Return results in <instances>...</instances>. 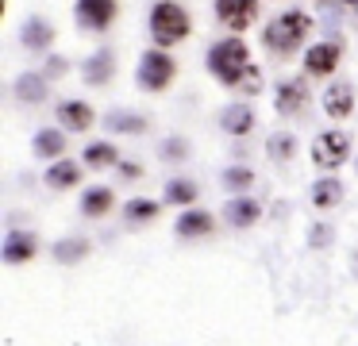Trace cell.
<instances>
[{"label": "cell", "mask_w": 358, "mask_h": 346, "mask_svg": "<svg viewBox=\"0 0 358 346\" xmlns=\"http://www.w3.org/2000/svg\"><path fill=\"white\" fill-rule=\"evenodd\" d=\"M208 69L220 77L224 85H239L250 73V54L239 38H224L208 50Z\"/></svg>", "instance_id": "cell-1"}, {"label": "cell", "mask_w": 358, "mask_h": 346, "mask_svg": "<svg viewBox=\"0 0 358 346\" xmlns=\"http://www.w3.org/2000/svg\"><path fill=\"white\" fill-rule=\"evenodd\" d=\"M308 31H312V23L304 12H285L281 20H273L270 27H266V46H270L273 54H293L296 46L304 43Z\"/></svg>", "instance_id": "cell-2"}, {"label": "cell", "mask_w": 358, "mask_h": 346, "mask_svg": "<svg viewBox=\"0 0 358 346\" xmlns=\"http://www.w3.org/2000/svg\"><path fill=\"white\" fill-rule=\"evenodd\" d=\"M150 35H155V43H162V46L181 43V38L189 35V15H185V8L173 4V0H162V4L150 12Z\"/></svg>", "instance_id": "cell-3"}, {"label": "cell", "mask_w": 358, "mask_h": 346, "mask_svg": "<svg viewBox=\"0 0 358 346\" xmlns=\"http://www.w3.org/2000/svg\"><path fill=\"white\" fill-rule=\"evenodd\" d=\"M170 77H173V62L166 58V54H158V50L143 54V62H139V85L143 89L158 92V89L170 85Z\"/></svg>", "instance_id": "cell-4"}, {"label": "cell", "mask_w": 358, "mask_h": 346, "mask_svg": "<svg viewBox=\"0 0 358 346\" xmlns=\"http://www.w3.org/2000/svg\"><path fill=\"white\" fill-rule=\"evenodd\" d=\"M347 150H350V138L343 135V131H327V135H320L316 143H312L316 166H339V161H347Z\"/></svg>", "instance_id": "cell-5"}, {"label": "cell", "mask_w": 358, "mask_h": 346, "mask_svg": "<svg viewBox=\"0 0 358 346\" xmlns=\"http://www.w3.org/2000/svg\"><path fill=\"white\" fill-rule=\"evenodd\" d=\"M112 15H116V0H78V23L81 27H108Z\"/></svg>", "instance_id": "cell-6"}, {"label": "cell", "mask_w": 358, "mask_h": 346, "mask_svg": "<svg viewBox=\"0 0 358 346\" xmlns=\"http://www.w3.org/2000/svg\"><path fill=\"white\" fill-rule=\"evenodd\" d=\"M255 12H258L255 0H216V15L227 23V27H235V31L247 27V23L255 20Z\"/></svg>", "instance_id": "cell-7"}, {"label": "cell", "mask_w": 358, "mask_h": 346, "mask_svg": "<svg viewBox=\"0 0 358 346\" xmlns=\"http://www.w3.org/2000/svg\"><path fill=\"white\" fill-rule=\"evenodd\" d=\"M31 254H35V235H27V231H12V235L4 238V261L20 266V261H27Z\"/></svg>", "instance_id": "cell-8"}, {"label": "cell", "mask_w": 358, "mask_h": 346, "mask_svg": "<svg viewBox=\"0 0 358 346\" xmlns=\"http://www.w3.org/2000/svg\"><path fill=\"white\" fill-rule=\"evenodd\" d=\"M335 62H339V46L335 43H320L308 50V58H304V66H308V73H331Z\"/></svg>", "instance_id": "cell-9"}, {"label": "cell", "mask_w": 358, "mask_h": 346, "mask_svg": "<svg viewBox=\"0 0 358 346\" xmlns=\"http://www.w3.org/2000/svg\"><path fill=\"white\" fill-rule=\"evenodd\" d=\"M58 120H62L70 131H85L89 123H93V108H89V104H78V100H70V104L58 108Z\"/></svg>", "instance_id": "cell-10"}, {"label": "cell", "mask_w": 358, "mask_h": 346, "mask_svg": "<svg viewBox=\"0 0 358 346\" xmlns=\"http://www.w3.org/2000/svg\"><path fill=\"white\" fill-rule=\"evenodd\" d=\"M304 100H308L304 85H301V81H289V85H281V89H278V112H281V115H293L296 108L304 104Z\"/></svg>", "instance_id": "cell-11"}, {"label": "cell", "mask_w": 358, "mask_h": 346, "mask_svg": "<svg viewBox=\"0 0 358 346\" xmlns=\"http://www.w3.org/2000/svg\"><path fill=\"white\" fill-rule=\"evenodd\" d=\"M212 231V215L208 212H185L178 219V235L181 238H196V235H208Z\"/></svg>", "instance_id": "cell-12"}, {"label": "cell", "mask_w": 358, "mask_h": 346, "mask_svg": "<svg viewBox=\"0 0 358 346\" xmlns=\"http://www.w3.org/2000/svg\"><path fill=\"white\" fill-rule=\"evenodd\" d=\"M224 215H227L231 227H250V223L258 219V204L255 200H231V204L224 208Z\"/></svg>", "instance_id": "cell-13"}, {"label": "cell", "mask_w": 358, "mask_h": 346, "mask_svg": "<svg viewBox=\"0 0 358 346\" xmlns=\"http://www.w3.org/2000/svg\"><path fill=\"white\" fill-rule=\"evenodd\" d=\"M220 123H224V127L231 131V135H243V131L255 127V115H250V108H247V104H231L224 115H220Z\"/></svg>", "instance_id": "cell-14"}, {"label": "cell", "mask_w": 358, "mask_h": 346, "mask_svg": "<svg viewBox=\"0 0 358 346\" xmlns=\"http://www.w3.org/2000/svg\"><path fill=\"white\" fill-rule=\"evenodd\" d=\"M350 104H355V96H350V89H347V85H335V89H327V96H324V108H327V115H335V120H343V115L350 112Z\"/></svg>", "instance_id": "cell-15"}, {"label": "cell", "mask_w": 358, "mask_h": 346, "mask_svg": "<svg viewBox=\"0 0 358 346\" xmlns=\"http://www.w3.org/2000/svg\"><path fill=\"white\" fill-rule=\"evenodd\" d=\"M343 200V185L331 181V177H324V181H316V189H312V204L316 208H331Z\"/></svg>", "instance_id": "cell-16"}, {"label": "cell", "mask_w": 358, "mask_h": 346, "mask_svg": "<svg viewBox=\"0 0 358 346\" xmlns=\"http://www.w3.org/2000/svg\"><path fill=\"white\" fill-rule=\"evenodd\" d=\"M50 38H55V31H50V23H47V20H27V27H24V43L31 46V50L47 46Z\"/></svg>", "instance_id": "cell-17"}, {"label": "cell", "mask_w": 358, "mask_h": 346, "mask_svg": "<svg viewBox=\"0 0 358 346\" xmlns=\"http://www.w3.org/2000/svg\"><path fill=\"white\" fill-rule=\"evenodd\" d=\"M35 150H39L43 158H58V154L66 150L62 131H39V138H35Z\"/></svg>", "instance_id": "cell-18"}, {"label": "cell", "mask_w": 358, "mask_h": 346, "mask_svg": "<svg viewBox=\"0 0 358 346\" xmlns=\"http://www.w3.org/2000/svg\"><path fill=\"white\" fill-rule=\"evenodd\" d=\"M47 185H55V189H70V185H78V166H73V161H58V166H50Z\"/></svg>", "instance_id": "cell-19"}, {"label": "cell", "mask_w": 358, "mask_h": 346, "mask_svg": "<svg viewBox=\"0 0 358 346\" xmlns=\"http://www.w3.org/2000/svg\"><path fill=\"white\" fill-rule=\"evenodd\" d=\"M108 77H112V54L101 50V54H96V58L85 66V81L101 85V81H108Z\"/></svg>", "instance_id": "cell-20"}, {"label": "cell", "mask_w": 358, "mask_h": 346, "mask_svg": "<svg viewBox=\"0 0 358 346\" xmlns=\"http://www.w3.org/2000/svg\"><path fill=\"white\" fill-rule=\"evenodd\" d=\"M81 208H85V215H108V208H112V192H108V189H93V192H85Z\"/></svg>", "instance_id": "cell-21"}, {"label": "cell", "mask_w": 358, "mask_h": 346, "mask_svg": "<svg viewBox=\"0 0 358 346\" xmlns=\"http://www.w3.org/2000/svg\"><path fill=\"white\" fill-rule=\"evenodd\" d=\"M124 215L131 223H147V219H155V215H158V204H155V200H131V204L124 208Z\"/></svg>", "instance_id": "cell-22"}, {"label": "cell", "mask_w": 358, "mask_h": 346, "mask_svg": "<svg viewBox=\"0 0 358 346\" xmlns=\"http://www.w3.org/2000/svg\"><path fill=\"white\" fill-rule=\"evenodd\" d=\"M85 161H89L93 169L112 166V161H116V150H112L108 143H93V146H85Z\"/></svg>", "instance_id": "cell-23"}, {"label": "cell", "mask_w": 358, "mask_h": 346, "mask_svg": "<svg viewBox=\"0 0 358 346\" xmlns=\"http://www.w3.org/2000/svg\"><path fill=\"white\" fill-rule=\"evenodd\" d=\"M16 92H20V100H43L47 96V89H43V77H20L16 81Z\"/></svg>", "instance_id": "cell-24"}, {"label": "cell", "mask_w": 358, "mask_h": 346, "mask_svg": "<svg viewBox=\"0 0 358 346\" xmlns=\"http://www.w3.org/2000/svg\"><path fill=\"white\" fill-rule=\"evenodd\" d=\"M85 254H89V243H85V238H70V243H58L55 258H58V261H78V258H85Z\"/></svg>", "instance_id": "cell-25"}, {"label": "cell", "mask_w": 358, "mask_h": 346, "mask_svg": "<svg viewBox=\"0 0 358 346\" xmlns=\"http://www.w3.org/2000/svg\"><path fill=\"white\" fill-rule=\"evenodd\" d=\"M143 123H147L143 115H131V112H112L104 127H112V131H143Z\"/></svg>", "instance_id": "cell-26"}, {"label": "cell", "mask_w": 358, "mask_h": 346, "mask_svg": "<svg viewBox=\"0 0 358 346\" xmlns=\"http://www.w3.org/2000/svg\"><path fill=\"white\" fill-rule=\"evenodd\" d=\"M266 150H270V158H289L296 150V143H293V135H270Z\"/></svg>", "instance_id": "cell-27"}, {"label": "cell", "mask_w": 358, "mask_h": 346, "mask_svg": "<svg viewBox=\"0 0 358 346\" xmlns=\"http://www.w3.org/2000/svg\"><path fill=\"white\" fill-rule=\"evenodd\" d=\"M193 196H196V189L189 181H173L170 189H166V200H170V204H189Z\"/></svg>", "instance_id": "cell-28"}, {"label": "cell", "mask_w": 358, "mask_h": 346, "mask_svg": "<svg viewBox=\"0 0 358 346\" xmlns=\"http://www.w3.org/2000/svg\"><path fill=\"white\" fill-rule=\"evenodd\" d=\"M250 181H255V177H250V169H243V166H235V169H227V173H224V185H227V189H235V192L247 189Z\"/></svg>", "instance_id": "cell-29"}, {"label": "cell", "mask_w": 358, "mask_h": 346, "mask_svg": "<svg viewBox=\"0 0 358 346\" xmlns=\"http://www.w3.org/2000/svg\"><path fill=\"white\" fill-rule=\"evenodd\" d=\"M162 150H166V158H170V161H178V158H185V154H189V146L181 143V138H170Z\"/></svg>", "instance_id": "cell-30"}, {"label": "cell", "mask_w": 358, "mask_h": 346, "mask_svg": "<svg viewBox=\"0 0 358 346\" xmlns=\"http://www.w3.org/2000/svg\"><path fill=\"white\" fill-rule=\"evenodd\" d=\"M58 73H66V62L62 58H50L47 62V77H58Z\"/></svg>", "instance_id": "cell-31"}, {"label": "cell", "mask_w": 358, "mask_h": 346, "mask_svg": "<svg viewBox=\"0 0 358 346\" xmlns=\"http://www.w3.org/2000/svg\"><path fill=\"white\" fill-rule=\"evenodd\" d=\"M312 243L324 246V243H327V227H316V231H312Z\"/></svg>", "instance_id": "cell-32"}, {"label": "cell", "mask_w": 358, "mask_h": 346, "mask_svg": "<svg viewBox=\"0 0 358 346\" xmlns=\"http://www.w3.org/2000/svg\"><path fill=\"white\" fill-rule=\"evenodd\" d=\"M120 173H124V177H139V166H131V161H127V166H120Z\"/></svg>", "instance_id": "cell-33"}, {"label": "cell", "mask_w": 358, "mask_h": 346, "mask_svg": "<svg viewBox=\"0 0 358 346\" xmlns=\"http://www.w3.org/2000/svg\"><path fill=\"white\" fill-rule=\"evenodd\" d=\"M347 4H358V0H347Z\"/></svg>", "instance_id": "cell-34"}]
</instances>
